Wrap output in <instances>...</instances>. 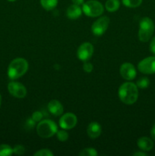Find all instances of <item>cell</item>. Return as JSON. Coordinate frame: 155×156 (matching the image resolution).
Listing matches in <instances>:
<instances>
[{
	"mask_svg": "<svg viewBox=\"0 0 155 156\" xmlns=\"http://www.w3.org/2000/svg\"><path fill=\"white\" fill-rule=\"evenodd\" d=\"M118 95L122 103L128 105H133L138 98V87L132 82H125L119 88Z\"/></svg>",
	"mask_w": 155,
	"mask_h": 156,
	"instance_id": "obj_1",
	"label": "cell"
},
{
	"mask_svg": "<svg viewBox=\"0 0 155 156\" xmlns=\"http://www.w3.org/2000/svg\"><path fill=\"white\" fill-rule=\"evenodd\" d=\"M28 62L24 58H16L10 62L8 68V76L11 79H18L24 76L28 69Z\"/></svg>",
	"mask_w": 155,
	"mask_h": 156,
	"instance_id": "obj_2",
	"label": "cell"
},
{
	"mask_svg": "<svg viewBox=\"0 0 155 156\" xmlns=\"http://www.w3.org/2000/svg\"><path fill=\"white\" fill-rule=\"evenodd\" d=\"M58 126L54 121L51 120H43L36 126V133L41 138L48 139L56 134Z\"/></svg>",
	"mask_w": 155,
	"mask_h": 156,
	"instance_id": "obj_3",
	"label": "cell"
},
{
	"mask_svg": "<svg viewBox=\"0 0 155 156\" xmlns=\"http://www.w3.org/2000/svg\"><path fill=\"white\" fill-rule=\"evenodd\" d=\"M154 31V24L150 18H143L139 23L138 38L141 42H147Z\"/></svg>",
	"mask_w": 155,
	"mask_h": 156,
	"instance_id": "obj_4",
	"label": "cell"
},
{
	"mask_svg": "<svg viewBox=\"0 0 155 156\" xmlns=\"http://www.w3.org/2000/svg\"><path fill=\"white\" fill-rule=\"evenodd\" d=\"M82 11L88 17L95 18L103 13V6L100 2L96 0H89L83 4Z\"/></svg>",
	"mask_w": 155,
	"mask_h": 156,
	"instance_id": "obj_5",
	"label": "cell"
},
{
	"mask_svg": "<svg viewBox=\"0 0 155 156\" xmlns=\"http://www.w3.org/2000/svg\"><path fill=\"white\" fill-rule=\"evenodd\" d=\"M109 24V18L106 16L98 18L91 26V30L96 36H101L107 30Z\"/></svg>",
	"mask_w": 155,
	"mask_h": 156,
	"instance_id": "obj_6",
	"label": "cell"
},
{
	"mask_svg": "<svg viewBox=\"0 0 155 156\" xmlns=\"http://www.w3.org/2000/svg\"><path fill=\"white\" fill-rule=\"evenodd\" d=\"M138 69L144 74L150 75L155 73V56L144 58L138 63Z\"/></svg>",
	"mask_w": 155,
	"mask_h": 156,
	"instance_id": "obj_7",
	"label": "cell"
},
{
	"mask_svg": "<svg viewBox=\"0 0 155 156\" xmlns=\"http://www.w3.org/2000/svg\"><path fill=\"white\" fill-rule=\"evenodd\" d=\"M78 118L73 113H66L61 117L59 126L63 129H73L77 125Z\"/></svg>",
	"mask_w": 155,
	"mask_h": 156,
	"instance_id": "obj_8",
	"label": "cell"
},
{
	"mask_svg": "<svg viewBox=\"0 0 155 156\" xmlns=\"http://www.w3.org/2000/svg\"><path fill=\"white\" fill-rule=\"evenodd\" d=\"M8 90L13 97L17 98H24L27 95V89L25 86L20 82H10L8 85Z\"/></svg>",
	"mask_w": 155,
	"mask_h": 156,
	"instance_id": "obj_9",
	"label": "cell"
},
{
	"mask_svg": "<svg viewBox=\"0 0 155 156\" xmlns=\"http://www.w3.org/2000/svg\"><path fill=\"white\" fill-rule=\"evenodd\" d=\"M94 53V46L91 43H84L78 47L77 51V56L80 60L88 61L93 56Z\"/></svg>",
	"mask_w": 155,
	"mask_h": 156,
	"instance_id": "obj_10",
	"label": "cell"
},
{
	"mask_svg": "<svg viewBox=\"0 0 155 156\" xmlns=\"http://www.w3.org/2000/svg\"><path fill=\"white\" fill-rule=\"evenodd\" d=\"M119 73L123 79L128 81L133 80L137 75L135 66L130 62H124L122 65H121Z\"/></svg>",
	"mask_w": 155,
	"mask_h": 156,
	"instance_id": "obj_11",
	"label": "cell"
},
{
	"mask_svg": "<svg viewBox=\"0 0 155 156\" xmlns=\"http://www.w3.org/2000/svg\"><path fill=\"white\" fill-rule=\"evenodd\" d=\"M102 127L100 123L97 122H91L88 126L87 129V133L88 136L92 140L97 139L101 135Z\"/></svg>",
	"mask_w": 155,
	"mask_h": 156,
	"instance_id": "obj_12",
	"label": "cell"
},
{
	"mask_svg": "<svg viewBox=\"0 0 155 156\" xmlns=\"http://www.w3.org/2000/svg\"><path fill=\"white\" fill-rule=\"evenodd\" d=\"M48 111L54 116H60L63 114L64 108L62 104L57 100H51L47 105Z\"/></svg>",
	"mask_w": 155,
	"mask_h": 156,
	"instance_id": "obj_13",
	"label": "cell"
},
{
	"mask_svg": "<svg viewBox=\"0 0 155 156\" xmlns=\"http://www.w3.org/2000/svg\"><path fill=\"white\" fill-rule=\"evenodd\" d=\"M137 145L138 148L144 152L150 151L153 147V143L152 140L147 136H142L138 139L137 141Z\"/></svg>",
	"mask_w": 155,
	"mask_h": 156,
	"instance_id": "obj_14",
	"label": "cell"
},
{
	"mask_svg": "<svg viewBox=\"0 0 155 156\" xmlns=\"http://www.w3.org/2000/svg\"><path fill=\"white\" fill-rule=\"evenodd\" d=\"M82 14V10L80 8V6L77 5H71L68 8L66 11V15L69 19H77L80 18Z\"/></svg>",
	"mask_w": 155,
	"mask_h": 156,
	"instance_id": "obj_15",
	"label": "cell"
},
{
	"mask_svg": "<svg viewBox=\"0 0 155 156\" xmlns=\"http://www.w3.org/2000/svg\"><path fill=\"white\" fill-rule=\"evenodd\" d=\"M120 2L119 0H107L105 3V8L109 12H116L119 9Z\"/></svg>",
	"mask_w": 155,
	"mask_h": 156,
	"instance_id": "obj_16",
	"label": "cell"
},
{
	"mask_svg": "<svg viewBox=\"0 0 155 156\" xmlns=\"http://www.w3.org/2000/svg\"><path fill=\"white\" fill-rule=\"evenodd\" d=\"M40 4L47 11L53 10L58 4V0H40Z\"/></svg>",
	"mask_w": 155,
	"mask_h": 156,
	"instance_id": "obj_17",
	"label": "cell"
},
{
	"mask_svg": "<svg viewBox=\"0 0 155 156\" xmlns=\"http://www.w3.org/2000/svg\"><path fill=\"white\" fill-rule=\"evenodd\" d=\"M13 154V149L6 144L0 145V156H9Z\"/></svg>",
	"mask_w": 155,
	"mask_h": 156,
	"instance_id": "obj_18",
	"label": "cell"
},
{
	"mask_svg": "<svg viewBox=\"0 0 155 156\" xmlns=\"http://www.w3.org/2000/svg\"><path fill=\"white\" fill-rule=\"evenodd\" d=\"M122 4L129 8H137L141 5L142 0H122Z\"/></svg>",
	"mask_w": 155,
	"mask_h": 156,
	"instance_id": "obj_19",
	"label": "cell"
},
{
	"mask_svg": "<svg viewBox=\"0 0 155 156\" xmlns=\"http://www.w3.org/2000/svg\"><path fill=\"white\" fill-rule=\"evenodd\" d=\"M98 155L97 150L94 148H86L79 152L80 156H97Z\"/></svg>",
	"mask_w": 155,
	"mask_h": 156,
	"instance_id": "obj_20",
	"label": "cell"
},
{
	"mask_svg": "<svg viewBox=\"0 0 155 156\" xmlns=\"http://www.w3.org/2000/svg\"><path fill=\"white\" fill-rule=\"evenodd\" d=\"M149 85H150V80L147 77H142L141 79H139L137 81L136 84L138 88H142V89L147 88L149 86Z\"/></svg>",
	"mask_w": 155,
	"mask_h": 156,
	"instance_id": "obj_21",
	"label": "cell"
},
{
	"mask_svg": "<svg viewBox=\"0 0 155 156\" xmlns=\"http://www.w3.org/2000/svg\"><path fill=\"white\" fill-rule=\"evenodd\" d=\"M56 136H57L58 140L61 142H65L68 140L69 136L65 130H59L56 133Z\"/></svg>",
	"mask_w": 155,
	"mask_h": 156,
	"instance_id": "obj_22",
	"label": "cell"
},
{
	"mask_svg": "<svg viewBox=\"0 0 155 156\" xmlns=\"http://www.w3.org/2000/svg\"><path fill=\"white\" fill-rule=\"evenodd\" d=\"M34 156H53V153L48 149H42L33 154Z\"/></svg>",
	"mask_w": 155,
	"mask_h": 156,
	"instance_id": "obj_23",
	"label": "cell"
},
{
	"mask_svg": "<svg viewBox=\"0 0 155 156\" xmlns=\"http://www.w3.org/2000/svg\"><path fill=\"white\" fill-rule=\"evenodd\" d=\"M24 152H25V148L21 145H16L13 148V153H15V155H21L24 154Z\"/></svg>",
	"mask_w": 155,
	"mask_h": 156,
	"instance_id": "obj_24",
	"label": "cell"
},
{
	"mask_svg": "<svg viewBox=\"0 0 155 156\" xmlns=\"http://www.w3.org/2000/svg\"><path fill=\"white\" fill-rule=\"evenodd\" d=\"M31 118L34 120L35 122H40L43 119V114L40 111H35L33 113L31 116Z\"/></svg>",
	"mask_w": 155,
	"mask_h": 156,
	"instance_id": "obj_25",
	"label": "cell"
},
{
	"mask_svg": "<svg viewBox=\"0 0 155 156\" xmlns=\"http://www.w3.org/2000/svg\"><path fill=\"white\" fill-rule=\"evenodd\" d=\"M93 69H94V66H93L92 63H91V62L85 61V62L84 63V65H83L84 71L86 72V73H91V72L93 71Z\"/></svg>",
	"mask_w": 155,
	"mask_h": 156,
	"instance_id": "obj_26",
	"label": "cell"
},
{
	"mask_svg": "<svg viewBox=\"0 0 155 156\" xmlns=\"http://www.w3.org/2000/svg\"><path fill=\"white\" fill-rule=\"evenodd\" d=\"M150 50L153 54L155 55V37L152 38L150 44Z\"/></svg>",
	"mask_w": 155,
	"mask_h": 156,
	"instance_id": "obj_27",
	"label": "cell"
},
{
	"mask_svg": "<svg viewBox=\"0 0 155 156\" xmlns=\"http://www.w3.org/2000/svg\"><path fill=\"white\" fill-rule=\"evenodd\" d=\"M150 136H151V138L155 141V123L153 125V126H152L151 128V130H150Z\"/></svg>",
	"mask_w": 155,
	"mask_h": 156,
	"instance_id": "obj_28",
	"label": "cell"
},
{
	"mask_svg": "<svg viewBox=\"0 0 155 156\" xmlns=\"http://www.w3.org/2000/svg\"><path fill=\"white\" fill-rule=\"evenodd\" d=\"M73 4L77 5H81L84 4V0H71Z\"/></svg>",
	"mask_w": 155,
	"mask_h": 156,
	"instance_id": "obj_29",
	"label": "cell"
},
{
	"mask_svg": "<svg viewBox=\"0 0 155 156\" xmlns=\"http://www.w3.org/2000/svg\"><path fill=\"white\" fill-rule=\"evenodd\" d=\"M133 155H135V156H146L147 155V154L144 152H135V153H134Z\"/></svg>",
	"mask_w": 155,
	"mask_h": 156,
	"instance_id": "obj_30",
	"label": "cell"
},
{
	"mask_svg": "<svg viewBox=\"0 0 155 156\" xmlns=\"http://www.w3.org/2000/svg\"><path fill=\"white\" fill-rule=\"evenodd\" d=\"M1 105H2V96L1 94H0V107H1Z\"/></svg>",
	"mask_w": 155,
	"mask_h": 156,
	"instance_id": "obj_31",
	"label": "cell"
},
{
	"mask_svg": "<svg viewBox=\"0 0 155 156\" xmlns=\"http://www.w3.org/2000/svg\"><path fill=\"white\" fill-rule=\"evenodd\" d=\"M8 1H9V2H15V1H16V0H8Z\"/></svg>",
	"mask_w": 155,
	"mask_h": 156,
	"instance_id": "obj_32",
	"label": "cell"
}]
</instances>
